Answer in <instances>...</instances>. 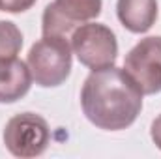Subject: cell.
I'll return each mask as SVG.
<instances>
[{"mask_svg": "<svg viewBox=\"0 0 161 159\" xmlns=\"http://www.w3.org/2000/svg\"><path fill=\"white\" fill-rule=\"evenodd\" d=\"M71 49L82 66L103 69L114 66L118 56V43L114 32L99 23H84L71 34Z\"/></svg>", "mask_w": 161, "mask_h": 159, "instance_id": "3", "label": "cell"}, {"mask_svg": "<svg viewBox=\"0 0 161 159\" xmlns=\"http://www.w3.org/2000/svg\"><path fill=\"white\" fill-rule=\"evenodd\" d=\"M116 13L120 23L133 34L148 32L158 19L156 0H118Z\"/></svg>", "mask_w": 161, "mask_h": 159, "instance_id": "8", "label": "cell"}, {"mask_svg": "<svg viewBox=\"0 0 161 159\" xmlns=\"http://www.w3.org/2000/svg\"><path fill=\"white\" fill-rule=\"evenodd\" d=\"M49 140V123L34 112L9 118L4 129V144L15 157H38L47 150Z\"/></svg>", "mask_w": 161, "mask_h": 159, "instance_id": "4", "label": "cell"}, {"mask_svg": "<svg viewBox=\"0 0 161 159\" xmlns=\"http://www.w3.org/2000/svg\"><path fill=\"white\" fill-rule=\"evenodd\" d=\"M26 64L36 84L43 88L60 86L71 73V47L68 38L43 36L30 47Z\"/></svg>", "mask_w": 161, "mask_h": 159, "instance_id": "2", "label": "cell"}, {"mask_svg": "<svg viewBox=\"0 0 161 159\" xmlns=\"http://www.w3.org/2000/svg\"><path fill=\"white\" fill-rule=\"evenodd\" d=\"M101 0H54L43 11V36L71 40L73 30L101 13Z\"/></svg>", "mask_w": 161, "mask_h": 159, "instance_id": "5", "label": "cell"}, {"mask_svg": "<svg viewBox=\"0 0 161 159\" xmlns=\"http://www.w3.org/2000/svg\"><path fill=\"white\" fill-rule=\"evenodd\" d=\"M124 71L142 94L161 92V36L141 40L125 56Z\"/></svg>", "mask_w": 161, "mask_h": 159, "instance_id": "6", "label": "cell"}, {"mask_svg": "<svg viewBox=\"0 0 161 159\" xmlns=\"http://www.w3.org/2000/svg\"><path fill=\"white\" fill-rule=\"evenodd\" d=\"M150 135H152V140L154 144L161 150V114L152 122V129H150Z\"/></svg>", "mask_w": 161, "mask_h": 159, "instance_id": "11", "label": "cell"}, {"mask_svg": "<svg viewBox=\"0 0 161 159\" xmlns=\"http://www.w3.org/2000/svg\"><path fill=\"white\" fill-rule=\"evenodd\" d=\"M23 47V34L11 21H0V60L15 58Z\"/></svg>", "mask_w": 161, "mask_h": 159, "instance_id": "9", "label": "cell"}, {"mask_svg": "<svg viewBox=\"0 0 161 159\" xmlns=\"http://www.w3.org/2000/svg\"><path fill=\"white\" fill-rule=\"evenodd\" d=\"M36 4V0H0V9L8 13H23L30 9Z\"/></svg>", "mask_w": 161, "mask_h": 159, "instance_id": "10", "label": "cell"}, {"mask_svg": "<svg viewBox=\"0 0 161 159\" xmlns=\"http://www.w3.org/2000/svg\"><path fill=\"white\" fill-rule=\"evenodd\" d=\"M142 92L120 68L94 69L82 84L80 105L96 127L120 131L129 127L142 109Z\"/></svg>", "mask_w": 161, "mask_h": 159, "instance_id": "1", "label": "cell"}, {"mask_svg": "<svg viewBox=\"0 0 161 159\" xmlns=\"http://www.w3.org/2000/svg\"><path fill=\"white\" fill-rule=\"evenodd\" d=\"M32 86V73L28 64L15 58L0 60V103H13L28 94Z\"/></svg>", "mask_w": 161, "mask_h": 159, "instance_id": "7", "label": "cell"}]
</instances>
